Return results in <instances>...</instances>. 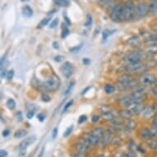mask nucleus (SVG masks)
Wrapping results in <instances>:
<instances>
[{
  "label": "nucleus",
  "mask_w": 157,
  "mask_h": 157,
  "mask_svg": "<svg viewBox=\"0 0 157 157\" xmlns=\"http://www.w3.org/2000/svg\"><path fill=\"white\" fill-rule=\"evenodd\" d=\"M7 107L11 110H14L15 108H16V102H15V100H13V99H8V101H7Z\"/></svg>",
  "instance_id": "nucleus-32"
},
{
  "label": "nucleus",
  "mask_w": 157,
  "mask_h": 157,
  "mask_svg": "<svg viewBox=\"0 0 157 157\" xmlns=\"http://www.w3.org/2000/svg\"><path fill=\"white\" fill-rule=\"evenodd\" d=\"M155 108L153 107V106H145V108H144V110H143L142 113V117L143 118H145L146 119H150V118H151L154 114H155Z\"/></svg>",
  "instance_id": "nucleus-15"
},
{
  "label": "nucleus",
  "mask_w": 157,
  "mask_h": 157,
  "mask_svg": "<svg viewBox=\"0 0 157 157\" xmlns=\"http://www.w3.org/2000/svg\"><path fill=\"white\" fill-rule=\"evenodd\" d=\"M22 1H27V0H22Z\"/></svg>",
  "instance_id": "nucleus-63"
},
{
  "label": "nucleus",
  "mask_w": 157,
  "mask_h": 157,
  "mask_svg": "<svg viewBox=\"0 0 157 157\" xmlns=\"http://www.w3.org/2000/svg\"><path fill=\"white\" fill-rule=\"evenodd\" d=\"M37 119L40 121V122H43L44 120L45 119V114H44V113H40L37 115Z\"/></svg>",
  "instance_id": "nucleus-43"
},
{
  "label": "nucleus",
  "mask_w": 157,
  "mask_h": 157,
  "mask_svg": "<svg viewBox=\"0 0 157 157\" xmlns=\"http://www.w3.org/2000/svg\"><path fill=\"white\" fill-rule=\"evenodd\" d=\"M82 47V44H79V45H76V46H75V47L72 48V49H70L69 50H70V52L73 53H77L80 49H81V48Z\"/></svg>",
  "instance_id": "nucleus-37"
},
{
  "label": "nucleus",
  "mask_w": 157,
  "mask_h": 157,
  "mask_svg": "<svg viewBox=\"0 0 157 157\" xmlns=\"http://www.w3.org/2000/svg\"><path fill=\"white\" fill-rule=\"evenodd\" d=\"M90 133L95 136V137H97V138H99L100 139H102V138L105 135V130L103 129H101V128H95V129H94L91 131Z\"/></svg>",
  "instance_id": "nucleus-19"
},
{
  "label": "nucleus",
  "mask_w": 157,
  "mask_h": 157,
  "mask_svg": "<svg viewBox=\"0 0 157 157\" xmlns=\"http://www.w3.org/2000/svg\"><path fill=\"white\" fill-rule=\"evenodd\" d=\"M119 157H129V156L128 154H125V153H124V154H122Z\"/></svg>",
  "instance_id": "nucleus-61"
},
{
  "label": "nucleus",
  "mask_w": 157,
  "mask_h": 157,
  "mask_svg": "<svg viewBox=\"0 0 157 157\" xmlns=\"http://www.w3.org/2000/svg\"><path fill=\"white\" fill-rule=\"evenodd\" d=\"M16 116H17V121H22V119H23V117H22V113L21 112V111H18L17 114H16Z\"/></svg>",
  "instance_id": "nucleus-44"
},
{
  "label": "nucleus",
  "mask_w": 157,
  "mask_h": 157,
  "mask_svg": "<svg viewBox=\"0 0 157 157\" xmlns=\"http://www.w3.org/2000/svg\"><path fill=\"white\" fill-rule=\"evenodd\" d=\"M127 43L132 47L139 48L142 45V40L138 36H132L131 38H129L128 40Z\"/></svg>",
  "instance_id": "nucleus-16"
},
{
  "label": "nucleus",
  "mask_w": 157,
  "mask_h": 157,
  "mask_svg": "<svg viewBox=\"0 0 157 157\" xmlns=\"http://www.w3.org/2000/svg\"><path fill=\"white\" fill-rule=\"evenodd\" d=\"M119 103L124 108H128V107H130L131 105L138 104L139 102H138L135 99H133L131 95H129V96H126V97L122 98L121 100H119Z\"/></svg>",
  "instance_id": "nucleus-10"
},
{
  "label": "nucleus",
  "mask_w": 157,
  "mask_h": 157,
  "mask_svg": "<svg viewBox=\"0 0 157 157\" xmlns=\"http://www.w3.org/2000/svg\"><path fill=\"white\" fill-rule=\"evenodd\" d=\"M72 104H73V100H69L68 102H67V104L66 105H64V108H63V112H66L70 107H71L72 105Z\"/></svg>",
  "instance_id": "nucleus-40"
},
{
  "label": "nucleus",
  "mask_w": 157,
  "mask_h": 157,
  "mask_svg": "<svg viewBox=\"0 0 157 157\" xmlns=\"http://www.w3.org/2000/svg\"><path fill=\"white\" fill-rule=\"evenodd\" d=\"M116 31V30H109V29H105L103 31V32H102V39H103V40L105 41L107 38L111 35L112 34H114V32Z\"/></svg>",
  "instance_id": "nucleus-23"
},
{
  "label": "nucleus",
  "mask_w": 157,
  "mask_h": 157,
  "mask_svg": "<svg viewBox=\"0 0 157 157\" xmlns=\"http://www.w3.org/2000/svg\"><path fill=\"white\" fill-rule=\"evenodd\" d=\"M148 147L151 150H156L157 149V140L155 139H151V140H148L147 142Z\"/></svg>",
  "instance_id": "nucleus-27"
},
{
  "label": "nucleus",
  "mask_w": 157,
  "mask_h": 157,
  "mask_svg": "<svg viewBox=\"0 0 157 157\" xmlns=\"http://www.w3.org/2000/svg\"><path fill=\"white\" fill-rule=\"evenodd\" d=\"M60 72L63 75V76H65L66 78H70L73 74L74 68H73V66L71 63L65 62L60 67Z\"/></svg>",
  "instance_id": "nucleus-7"
},
{
  "label": "nucleus",
  "mask_w": 157,
  "mask_h": 157,
  "mask_svg": "<svg viewBox=\"0 0 157 157\" xmlns=\"http://www.w3.org/2000/svg\"><path fill=\"white\" fill-rule=\"evenodd\" d=\"M41 100L44 102H49V101H50L51 100V98H50V96L46 94V93H43L42 95H41Z\"/></svg>",
  "instance_id": "nucleus-36"
},
{
  "label": "nucleus",
  "mask_w": 157,
  "mask_h": 157,
  "mask_svg": "<svg viewBox=\"0 0 157 157\" xmlns=\"http://www.w3.org/2000/svg\"><path fill=\"white\" fill-rule=\"evenodd\" d=\"M133 112H132V110H122V111H120L119 112V115H120V117L122 118V119H130V118L132 117V115H133Z\"/></svg>",
  "instance_id": "nucleus-21"
},
{
  "label": "nucleus",
  "mask_w": 157,
  "mask_h": 157,
  "mask_svg": "<svg viewBox=\"0 0 157 157\" xmlns=\"http://www.w3.org/2000/svg\"><path fill=\"white\" fill-rule=\"evenodd\" d=\"M10 134V131L8 129H5L4 131L3 132V137H4V138H7L8 135Z\"/></svg>",
  "instance_id": "nucleus-54"
},
{
  "label": "nucleus",
  "mask_w": 157,
  "mask_h": 157,
  "mask_svg": "<svg viewBox=\"0 0 157 157\" xmlns=\"http://www.w3.org/2000/svg\"><path fill=\"white\" fill-rule=\"evenodd\" d=\"M95 1L100 6H105V5L108 4L109 3H110L112 0H95Z\"/></svg>",
  "instance_id": "nucleus-39"
},
{
  "label": "nucleus",
  "mask_w": 157,
  "mask_h": 157,
  "mask_svg": "<svg viewBox=\"0 0 157 157\" xmlns=\"http://www.w3.org/2000/svg\"><path fill=\"white\" fill-rule=\"evenodd\" d=\"M134 80V77L129 74H124V75H121L118 78V81L120 82H128V81H131Z\"/></svg>",
  "instance_id": "nucleus-22"
},
{
  "label": "nucleus",
  "mask_w": 157,
  "mask_h": 157,
  "mask_svg": "<svg viewBox=\"0 0 157 157\" xmlns=\"http://www.w3.org/2000/svg\"><path fill=\"white\" fill-rule=\"evenodd\" d=\"M152 125H153V127H155V128H156L157 129V116H156V117L153 119Z\"/></svg>",
  "instance_id": "nucleus-55"
},
{
  "label": "nucleus",
  "mask_w": 157,
  "mask_h": 157,
  "mask_svg": "<svg viewBox=\"0 0 157 157\" xmlns=\"http://www.w3.org/2000/svg\"><path fill=\"white\" fill-rule=\"evenodd\" d=\"M59 86H60V80L59 77L56 75H53L46 81H40L38 85L40 88L49 91H55L58 89Z\"/></svg>",
  "instance_id": "nucleus-1"
},
{
  "label": "nucleus",
  "mask_w": 157,
  "mask_h": 157,
  "mask_svg": "<svg viewBox=\"0 0 157 157\" xmlns=\"http://www.w3.org/2000/svg\"><path fill=\"white\" fill-rule=\"evenodd\" d=\"M26 150H20V152H19V154H18V156L25 157V156H26Z\"/></svg>",
  "instance_id": "nucleus-53"
},
{
  "label": "nucleus",
  "mask_w": 157,
  "mask_h": 157,
  "mask_svg": "<svg viewBox=\"0 0 157 157\" xmlns=\"http://www.w3.org/2000/svg\"><path fill=\"white\" fill-rule=\"evenodd\" d=\"M135 10L136 7L132 0H128L124 3L123 13H122V21L129 22L133 19L135 16Z\"/></svg>",
  "instance_id": "nucleus-2"
},
{
  "label": "nucleus",
  "mask_w": 157,
  "mask_h": 157,
  "mask_svg": "<svg viewBox=\"0 0 157 157\" xmlns=\"http://www.w3.org/2000/svg\"><path fill=\"white\" fill-rule=\"evenodd\" d=\"M138 82L135 79L131 81H128V82H120L118 81L117 82V87L119 90L121 91H125V90H129L133 89L134 87L138 86Z\"/></svg>",
  "instance_id": "nucleus-8"
},
{
  "label": "nucleus",
  "mask_w": 157,
  "mask_h": 157,
  "mask_svg": "<svg viewBox=\"0 0 157 157\" xmlns=\"http://www.w3.org/2000/svg\"><path fill=\"white\" fill-rule=\"evenodd\" d=\"M75 157H86V153L76 151V154L75 155Z\"/></svg>",
  "instance_id": "nucleus-52"
},
{
  "label": "nucleus",
  "mask_w": 157,
  "mask_h": 157,
  "mask_svg": "<svg viewBox=\"0 0 157 157\" xmlns=\"http://www.w3.org/2000/svg\"><path fill=\"white\" fill-rule=\"evenodd\" d=\"M99 119H100V117H99L98 115L95 114V115H93V116H92V119H91V120H92V122H93V123H97V122L99 121Z\"/></svg>",
  "instance_id": "nucleus-51"
},
{
  "label": "nucleus",
  "mask_w": 157,
  "mask_h": 157,
  "mask_svg": "<svg viewBox=\"0 0 157 157\" xmlns=\"http://www.w3.org/2000/svg\"><path fill=\"white\" fill-rule=\"evenodd\" d=\"M63 17H64V16H63ZM64 19H65V22H67L68 25H71V22L69 21V18H68L67 17H66V16H65V17H64Z\"/></svg>",
  "instance_id": "nucleus-59"
},
{
  "label": "nucleus",
  "mask_w": 157,
  "mask_h": 157,
  "mask_svg": "<svg viewBox=\"0 0 157 157\" xmlns=\"http://www.w3.org/2000/svg\"><path fill=\"white\" fill-rule=\"evenodd\" d=\"M28 133V132L25 129H20L17 130L16 133H14V138H22L24 137H26Z\"/></svg>",
  "instance_id": "nucleus-24"
},
{
  "label": "nucleus",
  "mask_w": 157,
  "mask_h": 157,
  "mask_svg": "<svg viewBox=\"0 0 157 157\" xmlns=\"http://www.w3.org/2000/svg\"><path fill=\"white\" fill-rule=\"evenodd\" d=\"M143 58V53L140 50H136L133 52L129 53L128 55H126L124 58V60L129 63H131L142 62Z\"/></svg>",
  "instance_id": "nucleus-5"
},
{
  "label": "nucleus",
  "mask_w": 157,
  "mask_h": 157,
  "mask_svg": "<svg viewBox=\"0 0 157 157\" xmlns=\"http://www.w3.org/2000/svg\"><path fill=\"white\" fill-rule=\"evenodd\" d=\"M86 119H87V118H86V115H81V116L79 117V119H78V124H83L84 122H86Z\"/></svg>",
  "instance_id": "nucleus-42"
},
{
  "label": "nucleus",
  "mask_w": 157,
  "mask_h": 157,
  "mask_svg": "<svg viewBox=\"0 0 157 157\" xmlns=\"http://www.w3.org/2000/svg\"><path fill=\"white\" fill-rule=\"evenodd\" d=\"M82 63H83L84 65H89L90 63V59L88 58H84L82 59Z\"/></svg>",
  "instance_id": "nucleus-48"
},
{
  "label": "nucleus",
  "mask_w": 157,
  "mask_h": 157,
  "mask_svg": "<svg viewBox=\"0 0 157 157\" xmlns=\"http://www.w3.org/2000/svg\"><path fill=\"white\" fill-rule=\"evenodd\" d=\"M58 136V128H54L52 131V138L55 139Z\"/></svg>",
  "instance_id": "nucleus-45"
},
{
  "label": "nucleus",
  "mask_w": 157,
  "mask_h": 157,
  "mask_svg": "<svg viewBox=\"0 0 157 157\" xmlns=\"http://www.w3.org/2000/svg\"><path fill=\"white\" fill-rule=\"evenodd\" d=\"M58 18H55V19H53L50 22V24H49V28H55L56 26H58Z\"/></svg>",
  "instance_id": "nucleus-38"
},
{
  "label": "nucleus",
  "mask_w": 157,
  "mask_h": 157,
  "mask_svg": "<svg viewBox=\"0 0 157 157\" xmlns=\"http://www.w3.org/2000/svg\"><path fill=\"white\" fill-rule=\"evenodd\" d=\"M84 139L86 140V142L88 143L89 145H91V146H97L100 143V138L92 135L91 133L86 134V136L84 137Z\"/></svg>",
  "instance_id": "nucleus-13"
},
{
  "label": "nucleus",
  "mask_w": 157,
  "mask_h": 157,
  "mask_svg": "<svg viewBox=\"0 0 157 157\" xmlns=\"http://www.w3.org/2000/svg\"><path fill=\"white\" fill-rule=\"evenodd\" d=\"M44 151V147H42L41 151H40V154H39V156L37 157H42V156H43Z\"/></svg>",
  "instance_id": "nucleus-58"
},
{
  "label": "nucleus",
  "mask_w": 157,
  "mask_h": 157,
  "mask_svg": "<svg viewBox=\"0 0 157 157\" xmlns=\"http://www.w3.org/2000/svg\"><path fill=\"white\" fill-rule=\"evenodd\" d=\"M28 157H31V156H28Z\"/></svg>",
  "instance_id": "nucleus-64"
},
{
  "label": "nucleus",
  "mask_w": 157,
  "mask_h": 157,
  "mask_svg": "<svg viewBox=\"0 0 157 157\" xmlns=\"http://www.w3.org/2000/svg\"><path fill=\"white\" fill-rule=\"evenodd\" d=\"M129 157H138V156H137V153L135 152L134 151H130V153L129 154Z\"/></svg>",
  "instance_id": "nucleus-56"
},
{
  "label": "nucleus",
  "mask_w": 157,
  "mask_h": 157,
  "mask_svg": "<svg viewBox=\"0 0 157 157\" xmlns=\"http://www.w3.org/2000/svg\"><path fill=\"white\" fill-rule=\"evenodd\" d=\"M140 137L143 140H146V141H148V140H151L153 138L152 133H151V129H147V128H144V129H142L140 130Z\"/></svg>",
  "instance_id": "nucleus-12"
},
{
  "label": "nucleus",
  "mask_w": 157,
  "mask_h": 157,
  "mask_svg": "<svg viewBox=\"0 0 157 157\" xmlns=\"http://www.w3.org/2000/svg\"><path fill=\"white\" fill-rule=\"evenodd\" d=\"M35 140H36L35 136H31V137L26 138L19 144V149L20 150H26V148L28 147L30 145L33 144L35 142Z\"/></svg>",
  "instance_id": "nucleus-11"
},
{
  "label": "nucleus",
  "mask_w": 157,
  "mask_h": 157,
  "mask_svg": "<svg viewBox=\"0 0 157 157\" xmlns=\"http://www.w3.org/2000/svg\"><path fill=\"white\" fill-rule=\"evenodd\" d=\"M90 88V86H88V87H86V89H85V90H83V91L81 92V95H84L85 93H86V91H87V90H89Z\"/></svg>",
  "instance_id": "nucleus-60"
},
{
  "label": "nucleus",
  "mask_w": 157,
  "mask_h": 157,
  "mask_svg": "<svg viewBox=\"0 0 157 157\" xmlns=\"http://www.w3.org/2000/svg\"><path fill=\"white\" fill-rule=\"evenodd\" d=\"M75 86V81H71L69 83H68V85L67 86V87L65 88V90L63 91V95H67L70 92H71V90H72V88H73V86Z\"/></svg>",
  "instance_id": "nucleus-26"
},
{
  "label": "nucleus",
  "mask_w": 157,
  "mask_h": 157,
  "mask_svg": "<svg viewBox=\"0 0 157 157\" xmlns=\"http://www.w3.org/2000/svg\"><path fill=\"white\" fill-rule=\"evenodd\" d=\"M144 108H145V105H143V104H142V102H141V103L135 104L134 107L131 110H132L133 114L138 115V114H142V113Z\"/></svg>",
  "instance_id": "nucleus-18"
},
{
  "label": "nucleus",
  "mask_w": 157,
  "mask_h": 157,
  "mask_svg": "<svg viewBox=\"0 0 157 157\" xmlns=\"http://www.w3.org/2000/svg\"><path fill=\"white\" fill-rule=\"evenodd\" d=\"M14 76V70H10L8 72V74H7V79L8 80H12Z\"/></svg>",
  "instance_id": "nucleus-41"
},
{
  "label": "nucleus",
  "mask_w": 157,
  "mask_h": 157,
  "mask_svg": "<svg viewBox=\"0 0 157 157\" xmlns=\"http://www.w3.org/2000/svg\"><path fill=\"white\" fill-rule=\"evenodd\" d=\"M136 122L133 121V120H132V119H127V121H126V127L128 128L129 129H134L136 128Z\"/></svg>",
  "instance_id": "nucleus-28"
},
{
  "label": "nucleus",
  "mask_w": 157,
  "mask_h": 157,
  "mask_svg": "<svg viewBox=\"0 0 157 157\" xmlns=\"http://www.w3.org/2000/svg\"><path fill=\"white\" fill-rule=\"evenodd\" d=\"M8 156V152H7V151L6 150H1L0 151V157H6Z\"/></svg>",
  "instance_id": "nucleus-50"
},
{
  "label": "nucleus",
  "mask_w": 157,
  "mask_h": 157,
  "mask_svg": "<svg viewBox=\"0 0 157 157\" xmlns=\"http://www.w3.org/2000/svg\"><path fill=\"white\" fill-rule=\"evenodd\" d=\"M124 3H118L112 8L110 12V18L114 22H120L122 21V13H123Z\"/></svg>",
  "instance_id": "nucleus-3"
},
{
  "label": "nucleus",
  "mask_w": 157,
  "mask_h": 157,
  "mask_svg": "<svg viewBox=\"0 0 157 157\" xmlns=\"http://www.w3.org/2000/svg\"><path fill=\"white\" fill-rule=\"evenodd\" d=\"M104 89H105V91L107 94H112V93H114V90H115V87L111 84H107V85L105 86Z\"/></svg>",
  "instance_id": "nucleus-31"
},
{
  "label": "nucleus",
  "mask_w": 157,
  "mask_h": 157,
  "mask_svg": "<svg viewBox=\"0 0 157 157\" xmlns=\"http://www.w3.org/2000/svg\"><path fill=\"white\" fill-rule=\"evenodd\" d=\"M50 19H51V17H48L44 18V19L42 20L40 22V24H39L38 26H37V28L38 29L43 28L44 26H46V25L49 23V22L50 21Z\"/></svg>",
  "instance_id": "nucleus-29"
},
{
  "label": "nucleus",
  "mask_w": 157,
  "mask_h": 157,
  "mask_svg": "<svg viewBox=\"0 0 157 157\" xmlns=\"http://www.w3.org/2000/svg\"><path fill=\"white\" fill-rule=\"evenodd\" d=\"M54 3L58 6V7H63L65 8L67 7L70 4V1L69 0H54Z\"/></svg>",
  "instance_id": "nucleus-25"
},
{
  "label": "nucleus",
  "mask_w": 157,
  "mask_h": 157,
  "mask_svg": "<svg viewBox=\"0 0 157 157\" xmlns=\"http://www.w3.org/2000/svg\"><path fill=\"white\" fill-rule=\"evenodd\" d=\"M97 157H104V156H103V155H100V156H98Z\"/></svg>",
  "instance_id": "nucleus-62"
},
{
  "label": "nucleus",
  "mask_w": 157,
  "mask_h": 157,
  "mask_svg": "<svg viewBox=\"0 0 157 157\" xmlns=\"http://www.w3.org/2000/svg\"><path fill=\"white\" fill-rule=\"evenodd\" d=\"M156 81L157 77L151 73H145L140 77V82L145 86H151Z\"/></svg>",
  "instance_id": "nucleus-6"
},
{
  "label": "nucleus",
  "mask_w": 157,
  "mask_h": 157,
  "mask_svg": "<svg viewBox=\"0 0 157 157\" xmlns=\"http://www.w3.org/2000/svg\"><path fill=\"white\" fill-rule=\"evenodd\" d=\"M35 115V111H29L28 113L26 114V118L28 119H31Z\"/></svg>",
  "instance_id": "nucleus-46"
},
{
  "label": "nucleus",
  "mask_w": 157,
  "mask_h": 157,
  "mask_svg": "<svg viewBox=\"0 0 157 157\" xmlns=\"http://www.w3.org/2000/svg\"><path fill=\"white\" fill-rule=\"evenodd\" d=\"M63 59H64V57L63 56H61V55H58L56 57L54 58V61L58 63L62 62Z\"/></svg>",
  "instance_id": "nucleus-47"
},
{
  "label": "nucleus",
  "mask_w": 157,
  "mask_h": 157,
  "mask_svg": "<svg viewBox=\"0 0 157 157\" xmlns=\"http://www.w3.org/2000/svg\"><path fill=\"white\" fill-rule=\"evenodd\" d=\"M92 22H93V20H92V17H91V15L90 14H87L86 15V22H85V23H84V26H86V27H90L91 26V25H92Z\"/></svg>",
  "instance_id": "nucleus-33"
},
{
  "label": "nucleus",
  "mask_w": 157,
  "mask_h": 157,
  "mask_svg": "<svg viewBox=\"0 0 157 157\" xmlns=\"http://www.w3.org/2000/svg\"><path fill=\"white\" fill-rule=\"evenodd\" d=\"M22 13L26 17H31L34 13L33 9L29 5H26L22 8Z\"/></svg>",
  "instance_id": "nucleus-20"
},
{
  "label": "nucleus",
  "mask_w": 157,
  "mask_h": 157,
  "mask_svg": "<svg viewBox=\"0 0 157 157\" xmlns=\"http://www.w3.org/2000/svg\"><path fill=\"white\" fill-rule=\"evenodd\" d=\"M147 14H149V13H148V3H147L146 2L139 3L137 5L136 10H135V16L137 17V18H138V19L142 18Z\"/></svg>",
  "instance_id": "nucleus-4"
},
{
  "label": "nucleus",
  "mask_w": 157,
  "mask_h": 157,
  "mask_svg": "<svg viewBox=\"0 0 157 157\" xmlns=\"http://www.w3.org/2000/svg\"><path fill=\"white\" fill-rule=\"evenodd\" d=\"M89 144L86 142V141L83 138V140H81L80 142H78L76 146V151H79V152H83L86 153L87 149L89 147Z\"/></svg>",
  "instance_id": "nucleus-14"
},
{
  "label": "nucleus",
  "mask_w": 157,
  "mask_h": 157,
  "mask_svg": "<svg viewBox=\"0 0 157 157\" xmlns=\"http://www.w3.org/2000/svg\"><path fill=\"white\" fill-rule=\"evenodd\" d=\"M69 30H68V28L67 27H66V26H64V27H63V30H62V34H61V37H62L63 39L66 38L67 35H69Z\"/></svg>",
  "instance_id": "nucleus-34"
},
{
  "label": "nucleus",
  "mask_w": 157,
  "mask_h": 157,
  "mask_svg": "<svg viewBox=\"0 0 157 157\" xmlns=\"http://www.w3.org/2000/svg\"><path fill=\"white\" fill-rule=\"evenodd\" d=\"M72 130H73V125L69 126V127L65 130V132H64V133H63V137H64V138H67V137L72 133Z\"/></svg>",
  "instance_id": "nucleus-35"
},
{
  "label": "nucleus",
  "mask_w": 157,
  "mask_h": 157,
  "mask_svg": "<svg viewBox=\"0 0 157 157\" xmlns=\"http://www.w3.org/2000/svg\"><path fill=\"white\" fill-rule=\"evenodd\" d=\"M151 133H152L153 135V138H157V129L156 128H155V127H152L151 129Z\"/></svg>",
  "instance_id": "nucleus-49"
},
{
  "label": "nucleus",
  "mask_w": 157,
  "mask_h": 157,
  "mask_svg": "<svg viewBox=\"0 0 157 157\" xmlns=\"http://www.w3.org/2000/svg\"><path fill=\"white\" fill-rule=\"evenodd\" d=\"M149 14L155 15L157 13V0H150L148 3Z\"/></svg>",
  "instance_id": "nucleus-17"
},
{
  "label": "nucleus",
  "mask_w": 157,
  "mask_h": 157,
  "mask_svg": "<svg viewBox=\"0 0 157 157\" xmlns=\"http://www.w3.org/2000/svg\"><path fill=\"white\" fill-rule=\"evenodd\" d=\"M145 67L144 64L142 62L137 63H129L125 67V71L127 72H139L141 69H142Z\"/></svg>",
  "instance_id": "nucleus-9"
},
{
  "label": "nucleus",
  "mask_w": 157,
  "mask_h": 157,
  "mask_svg": "<svg viewBox=\"0 0 157 157\" xmlns=\"http://www.w3.org/2000/svg\"><path fill=\"white\" fill-rule=\"evenodd\" d=\"M53 48H54L55 49H58L59 48V45H58V42H56V41L53 43Z\"/></svg>",
  "instance_id": "nucleus-57"
},
{
  "label": "nucleus",
  "mask_w": 157,
  "mask_h": 157,
  "mask_svg": "<svg viewBox=\"0 0 157 157\" xmlns=\"http://www.w3.org/2000/svg\"><path fill=\"white\" fill-rule=\"evenodd\" d=\"M102 117H103L105 120H114V116L110 111H107V112L102 113Z\"/></svg>",
  "instance_id": "nucleus-30"
}]
</instances>
